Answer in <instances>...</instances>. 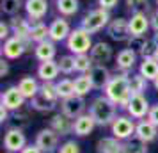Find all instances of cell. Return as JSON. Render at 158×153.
Masks as SVG:
<instances>
[{
  "instance_id": "cell-43",
  "label": "cell",
  "mask_w": 158,
  "mask_h": 153,
  "mask_svg": "<svg viewBox=\"0 0 158 153\" xmlns=\"http://www.w3.org/2000/svg\"><path fill=\"white\" fill-rule=\"evenodd\" d=\"M11 34H13V30H11V25L9 23H0V39L2 41H6V39H9L11 37Z\"/></svg>"
},
{
  "instance_id": "cell-30",
  "label": "cell",
  "mask_w": 158,
  "mask_h": 153,
  "mask_svg": "<svg viewBox=\"0 0 158 153\" xmlns=\"http://www.w3.org/2000/svg\"><path fill=\"white\" fill-rule=\"evenodd\" d=\"M55 6H57V11L60 16H75L78 13L80 2L78 0H55Z\"/></svg>"
},
{
  "instance_id": "cell-47",
  "label": "cell",
  "mask_w": 158,
  "mask_h": 153,
  "mask_svg": "<svg viewBox=\"0 0 158 153\" xmlns=\"http://www.w3.org/2000/svg\"><path fill=\"white\" fill-rule=\"evenodd\" d=\"M7 61L9 59H6V57L0 59V77H7V73H9V62Z\"/></svg>"
},
{
  "instance_id": "cell-53",
  "label": "cell",
  "mask_w": 158,
  "mask_h": 153,
  "mask_svg": "<svg viewBox=\"0 0 158 153\" xmlns=\"http://www.w3.org/2000/svg\"><path fill=\"white\" fill-rule=\"evenodd\" d=\"M156 7H158V0H156Z\"/></svg>"
},
{
  "instance_id": "cell-6",
  "label": "cell",
  "mask_w": 158,
  "mask_h": 153,
  "mask_svg": "<svg viewBox=\"0 0 158 153\" xmlns=\"http://www.w3.org/2000/svg\"><path fill=\"white\" fill-rule=\"evenodd\" d=\"M25 146H27V137H25L22 128L11 126V128L6 130V134H4V148H6V151L20 153Z\"/></svg>"
},
{
  "instance_id": "cell-52",
  "label": "cell",
  "mask_w": 158,
  "mask_h": 153,
  "mask_svg": "<svg viewBox=\"0 0 158 153\" xmlns=\"http://www.w3.org/2000/svg\"><path fill=\"white\" fill-rule=\"evenodd\" d=\"M153 57H155V59H156V61H158V48H156V50H155V53H153Z\"/></svg>"
},
{
  "instance_id": "cell-5",
  "label": "cell",
  "mask_w": 158,
  "mask_h": 153,
  "mask_svg": "<svg viewBox=\"0 0 158 153\" xmlns=\"http://www.w3.org/2000/svg\"><path fill=\"white\" fill-rule=\"evenodd\" d=\"M137 123L133 121V117L130 116H117L114 119V123L110 125V132L112 135L117 137L119 141H128L135 135Z\"/></svg>"
},
{
  "instance_id": "cell-54",
  "label": "cell",
  "mask_w": 158,
  "mask_h": 153,
  "mask_svg": "<svg viewBox=\"0 0 158 153\" xmlns=\"http://www.w3.org/2000/svg\"><path fill=\"white\" fill-rule=\"evenodd\" d=\"M7 153H9V151H7Z\"/></svg>"
},
{
  "instance_id": "cell-14",
  "label": "cell",
  "mask_w": 158,
  "mask_h": 153,
  "mask_svg": "<svg viewBox=\"0 0 158 153\" xmlns=\"http://www.w3.org/2000/svg\"><path fill=\"white\" fill-rule=\"evenodd\" d=\"M71 25L66 20V16H59L53 22L50 23V39L53 43H59V41H66L68 36L71 34Z\"/></svg>"
},
{
  "instance_id": "cell-11",
  "label": "cell",
  "mask_w": 158,
  "mask_h": 153,
  "mask_svg": "<svg viewBox=\"0 0 158 153\" xmlns=\"http://www.w3.org/2000/svg\"><path fill=\"white\" fill-rule=\"evenodd\" d=\"M25 96L22 95V91L18 89V86H11L7 87L2 96H0V103L4 105V107H7L11 112H16V110L23 109V105H25Z\"/></svg>"
},
{
  "instance_id": "cell-44",
  "label": "cell",
  "mask_w": 158,
  "mask_h": 153,
  "mask_svg": "<svg viewBox=\"0 0 158 153\" xmlns=\"http://www.w3.org/2000/svg\"><path fill=\"white\" fill-rule=\"evenodd\" d=\"M148 119H149L151 123H155V125L158 126V103H155V105H151L149 114H148Z\"/></svg>"
},
{
  "instance_id": "cell-3",
  "label": "cell",
  "mask_w": 158,
  "mask_h": 153,
  "mask_svg": "<svg viewBox=\"0 0 158 153\" xmlns=\"http://www.w3.org/2000/svg\"><path fill=\"white\" fill-rule=\"evenodd\" d=\"M93 34L89 30L77 27L71 30V34L66 39V48L71 52L73 55H80V53H89L93 50Z\"/></svg>"
},
{
  "instance_id": "cell-35",
  "label": "cell",
  "mask_w": 158,
  "mask_h": 153,
  "mask_svg": "<svg viewBox=\"0 0 158 153\" xmlns=\"http://www.w3.org/2000/svg\"><path fill=\"white\" fill-rule=\"evenodd\" d=\"M124 146H126V153H148V142L140 141L135 135L128 141H124Z\"/></svg>"
},
{
  "instance_id": "cell-4",
  "label": "cell",
  "mask_w": 158,
  "mask_h": 153,
  "mask_svg": "<svg viewBox=\"0 0 158 153\" xmlns=\"http://www.w3.org/2000/svg\"><path fill=\"white\" fill-rule=\"evenodd\" d=\"M110 22H112V18H110V11H108V9H103V7H98V9L89 11V13L82 18L80 27L85 29V30H89L91 34H96V32H100V30L107 29Z\"/></svg>"
},
{
  "instance_id": "cell-15",
  "label": "cell",
  "mask_w": 158,
  "mask_h": 153,
  "mask_svg": "<svg viewBox=\"0 0 158 153\" xmlns=\"http://www.w3.org/2000/svg\"><path fill=\"white\" fill-rule=\"evenodd\" d=\"M130 22V32L131 36H146V32L151 27V18L146 15V11H139V13H131Z\"/></svg>"
},
{
  "instance_id": "cell-23",
  "label": "cell",
  "mask_w": 158,
  "mask_h": 153,
  "mask_svg": "<svg viewBox=\"0 0 158 153\" xmlns=\"http://www.w3.org/2000/svg\"><path fill=\"white\" fill-rule=\"evenodd\" d=\"M59 62L53 59V61H44V62H39L37 66V77L41 79V82H53L59 77Z\"/></svg>"
},
{
  "instance_id": "cell-25",
  "label": "cell",
  "mask_w": 158,
  "mask_h": 153,
  "mask_svg": "<svg viewBox=\"0 0 158 153\" xmlns=\"http://www.w3.org/2000/svg\"><path fill=\"white\" fill-rule=\"evenodd\" d=\"M93 57L94 64H105L112 59V46L105 41H98L93 45V50L89 52Z\"/></svg>"
},
{
  "instance_id": "cell-10",
  "label": "cell",
  "mask_w": 158,
  "mask_h": 153,
  "mask_svg": "<svg viewBox=\"0 0 158 153\" xmlns=\"http://www.w3.org/2000/svg\"><path fill=\"white\" fill-rule=\"evenodd\" d=\"M59 141H60V135L53 128L48 126V128H43V130L37 132L34 144H37L44 153H52L59 148Z\"/></svg>"
},
{
  "instance_id": "cell-49",
  "label": "cell",
  "mask_w": 158,
  "mask_h": 153,
  "mask_svg": "<svg viewBox=\"0 0 158 153\" xmlns=\"http://www.w3.org/2000/svg\"><path fill=\"white\" fill-rule=\"evenodd\" d=\"M149 18H151V29L155 30V32H158V9L149 16Z\"/></svg>"
},
{
  "instance_id": "cell-37",
  "label": "cell",
  "mask_w": 158,
  "mask_h": 153,
  "mask_svg": "<svg viewBox=\"0 0 158 153\" xmlns=\"http://www.w3.org/2000/svg\"><path fill=\"white\" fill-rule=\"evenodd\" d=\"M39 95H43L44 98H48L52 102H59V93L55 87V82H41V89H39Z\"/></svg>"
},
{
  "instance_id": "cell-17",
  "label": "cell",
  "mask_w": 158,
  "mask_h": 153,
  "mask_svg": "<svg viewBox=\"0 0 158 153\" xmlns=\"http://www.w3.org/2000/svg\"><path fill=\"white\" fill-rule=\"evenodd\" d=\"M96 153H126V146L124 141L108 135V137H101L96 142Z\"/></svg>"
},
{
  "instance_id": "cell-1",
  "label": "cell",
  "mask_w": 158,
  "mask_h": 153,
  "mask_svg": "<svg viewBox=\"0 0 158 153\" xmlns=\"http://www.w3.org/2000/svg\"><path fill=\"white\" fill-rule=\"evenodd\" d=\"M103 95L107 98H110L119 109L126 110L130 98H131V91H130V84H128V73L112 75V79L107 84V87L103 89Z\"/></svg>"
},
{
  "instance_id": "cell-26",
  "label": "cell",
  "mask_w": 158,
  "mask_h": 153,
  "mask_svg": "<svg viewBox=\"0 0 158 153\" xmlns=\"http://www.w3.org/2000/svg\"><path fill=\"white\" fill-rule=\"evenodd\" d=\"M55 53H57V48H55V43L52 39H46V41H41L34 46V55L39 62H44V61H53L55 59Z\"/></svg>"
},
{
  "instance_id": "cell-28",
  "label": "cell",
  "mask_w": 158,
  "mask_h": 153,
  "mask_svg": "<svg viewBox=\"0 0 158 153\" xmlns=\"http://www.w3.org/2000/svg\"><path fill=\"white\" fill-rule=\"evenodd\" d=\"M139 73L146 77L148 80H155L158 77V61L153 55L151 57H142V62L139 64Z\"/></svg>"
},
{
  "instance_id": "cell-40",
  "label": "cell",
  "mask_w": 158,
  "mask_h": 153,
  "mask_svg": "<svg viewBox=\"0 0 158 153\" xmlns=\"http://www.w3.org/2000/svg\"><path fill=\"white\" fill-rule=\"evenodd\" d=\"M13 119H15V126L16 128H27V126H29V114H27V112H23L22 109L20 110H16V112H13Z\"/></svg>"
},
{
  "instance_id": "cell-27",
  "label": "cell",
  "mask_w": 158,
  "mask_h": 153,
  "mask_svg": "<svg viewBox=\"0 0 158 153\" xmlns=\"http://www.w3.org/2000/svg\"><path fill=\"white\" fill-rule=\"evenodd\" d=\"M18 89L22 91V95L25 96L27 100H32L36 95H39L41 84H39L34 77H22L20 82H18Z\"/></svg>"
},
{
  "instance_id": "cell-7",
  "label": "cell",
  "mask_w": 158,
  "mask_h": 153,
  "mask_svg": "<svg viewBox=\"0 0 158 153\" xmlns=\"http://www.w3.org/2000/svg\"><path fill=\"white\" fill-rule=\"evenodd\" d=\"M60 112L66 114L68 117H71L73 121L77 119L78 116H82L84 112H85V107L87 103L84 100V96H78V95H73L69 98H64V100H60Z\"/></svg>"
},
{
  "instance_id": "cell-29",
  "label": "cell",
  "mask_w": 158,
  "mask_h": 153,
  "mask_svg": "<svg viewBox=\"0 0 158 153\" xmlns=\"http://www.w3.org/2000/svg\"><path fill=\"white\" fill-rule=\"evenodd\" d=\"M59 102H52L48 98H44L43 95H36L30 100V109L37 110V112H52L57 109Z\"/></svg>"
},
{
  "instance_id": "cell-9",
  "label": "cell",
  "mask_w": 158,
  "mask_h": 153,
  "mask_svg": "<svg viewBox=\"0 0 158 153\" xmlns=\"http://www.w3.org/2000/svg\"><path fill=\"white\" fill-rule=\"evenodd\" d=\"M107 34L112 41H128L131 37V32H130V22L126 18H114L112 22L108 23L107 27Z\"/></svg>"
},
{
  "instance_id": "cell-48",
  "label": "cell",
  "mask_w": 158,
  "mask_h": 153,
  "mask_svg": "<svg viewBox=\"0 0 158 153\" xmlns=\"http://www.w3.org/2000/svg\"><path fill=\"white\" fill-rule=\"evenodd\" d=\"M20 153H44V151H43V150H41L37 144H27Z\"/></svg>"
},
{
  "instance_id": "cell-39",
  "label": "cell",
  "mask_w": 158,
  "mask_h": 153,
  "mask_svg": "<svg viewBox=\"0 0 158 153\" xmlns=\"http://www.w3.org/2000/svg\"><path fill=\"white\" fill-rule=\"evenodd\" d=\"M148 37L146 36H131L128 39V48H131L133 52H137V53H140V52L144 50V46L148 45Z\"/></svg>"
},
{
  "instance_id": "cell-36",
  "label": "cell",
  "mask_w": 158,
  "mask_h": 153,
  "mask_svg": "<svg viewBox=\"0 0 158 153\" xmlns=\"http://www.w3.org/2000/svg\"><path fill=\"white\" fill-rule=\"evenodd\" d=\"M59 62V70L62 75H71L77 71V66H75V55H60Z\"/></svg>"
},
{
  "instance_id": "cell-34",
  "label": "cell",
  "mask_w": 158,
  "mask_h": 153,
  "mask_svg": "<svg viewBox=\"0 0 158 153\" xmlns=\"http://www.w3.org/2000/svg\"><path fill=\"white\" fill-rule=\"evenodd\" d=\"M55 87H57V93H59L60 100L75 95V80H71V79H62V80L55 82Z\"/></svg>"
},
{
  "instance_id": "cell-46",
  "label": "cell",
  "mask_w": 158,
  "mask_h": 153,
  "mask_svg": "<svg viewBox=\"0 0 158 153\" xmlns=\"http://www.w3.org/2000/svg\"><path fill=\"white\" fill-rule=\"evenodd\" d=\"M9 114H11V110H9L7 107H4V105L0 103V123H2V125L7 123L9 119H11V116H9Z\"/></svg>"
},
{
  "instance_id": "cell-21",
  "label": "cell",
  "mask_w": 158,
  "mask_h": 153,
  "mask_svg": "<svg viewBox=\"0 0 158 153\" xmlns=\"http://www.w3.org/2000/svg\"><path fill=\"white\" fill-rule=\"evenodd\" d=\"M23 7L30 20H43L48 13V0H25Z\"/></svg>"
},
{
  "instance_id": "cell-31",
  "label": "cell",
  "mask_w": 158,
  "mask_h": 153,
  "mask_svg": "<svg viewBox=\"0 0 158 153\" xmlns=\"http://www.w3.org/2000/svg\"><path fill=\"white\" fill-rule=\"evenodd\" d=\"M93 89H94V86H93V82H91V77H89L87 73L85 75H78V77L75 79V95L85 98Z\"/></svg>"
},
{
  "instance_id": "cell-16",
  "label": "cell",
  "mask_w": 158,
  "mask_h": 153,
  "mask_svg": "<svg viewBox=\"0 0 158 153\" xmlns=\"http://www.w3.org/2000/svg\"><path fill=\"white\" fill-rule=\"evenodd\" d=\"M96 126L98 125L94 121V117L91 116V112H84L82 116H78L73 121V134L78 135V137H85V135L93 134Z\"/></svg>"
},
{
  "instance_id": "cell-20",
  "label": "cell",
  "mask_w": 158,
  "mask_h": 153,
  "mask_svg": "<svg viewBox=\"0 0 158 153\" xmlns=\"http://www.w3.org/2000/svg\"><path fill=\"white\" fill-rule=\"evenodd\" d=\"M137 52H133L131 48H124L115 55V66L121 73H128L130 70H133V66L137 64Z\"/></svg>"
},
{
  "instance_id": "cell-41",
  "label": "cell",
  "mask_w": 158,
  "mask_h": 153,
  "mask_svg": "<svg viewBox=\"0 0 158 153\" xmlns=\"http://www.w3.org/2000/svg\"><path fill=\"white\" fill-rule=\"evenodd\" d=\"M124 4H126V7L131 13H139V11H146L148 9L149 0H124Z\"/></svg>"
},
{
  "instance_id": "cell-45",
  "label": "cell",
  "mask_w": 158,
  "mask_h": 153,
  "mask_svg": "<svg viewBox=\"0 0 158 153\" xmlns=\"http://www.w3.org/2000/svg\"><path fill=\"white\" fill-rule=\"evenodd\" d=\"M117 4H119V0H98V6L103 9H108V11L117 7Z\"/></svg>"
},
{
  "instance_id": "cell-51",
  "label": "cell",
  "mask_w": 158,
  "mask_h": 153,
  "mask_svg": "<svg viewBox=\"0 0 158 153\" xmlns=\"http://www.w3.org/2000/svg\"><path fill=\"white\" fill-rule=\"evenodd\" d=\"M153 86H155V89H156V91H158V77H156V79H155V80H153Z\"/></svg>"
},
{
  "instance_id": "cell-22",
  "label": "cell",
  "mask_w": 158,
  "mask_h": 153,
  "mask_svg": "<svg viewBox=\"0 0 158 153\" xmlns=\"http://www.w3.org/2000/svg\"><path fill=\"white\" fill-rule=\"evenodd\" d=\"M50 128H53L60 137L69 135V134H73V119L68 117L66 114H62V112H57L50 119Z\"/></svg>"
},
{
  "instance_id": "cell-13",
  "label": "cell",
  "mask_w": 158,
  "mask_h": 153,
  "mask_svg": "<svg viewBox=\"0 0 158 153\" xmlns=\"http://www.w3.org/2000/svg\"><path fill=\"white\" fill-rule=\"evenodd\" d=\"M25 52H29L27 45L23 43L22 39H18V37H15V36H11L9 39H6L4 45H2V57L9 59V61L20 59Z\"/></svg>"
},
{
  "instance_id": "cell-18",
  "label": "cell",
  "mask_w": 158,
  "mask_h": 153,
  "mask_svg": "<svg viewBox=\"0 0 158 153\" xmlns=\"http://www.w3.org/2000/svg\"><path fill=\"white\" fill-rule=\"evenodd\" d=\"M87 75L91 77V82H93L94 89H101V91L107 87V84L112 79V73L108 71V68L105 64H94L93 70Z\"/></svg>"
},
{
  "instance_id": "cell-12",
  "label": "cell",
  "mask_w": 158,
  "mask_h": 153,
  "mask_svg": "<svg viewBox=\"0 0 158 153\" xmlns=\"http://www.w3.org/2000/svg\"><path fill=\"white\" fill-rule=\"evenodd\" d=\"M9 25H11V30H13V36L22 39L30 50V43H32V39H30V20L22 18V16H13Z\"/></svg>"
},
{
  "instance_id": "cell-2",
  "label": "cell",
  "mask_w": 158,
  "mask_h": 153,
  "mask_svg": "<svg viewBox=\"0 0 158 153\" xmlns=\"http://www.w3.org/2000/svg\"><path fill=\"white\" fill-rule=\"evenodd\" d=\"M89 112L94 117V121L98 126H110L117 117V105H115L110 98L105 95L96 96L91 105H89Z\"/></svg>"
},
{
  "instance_id": "cell-24",
  "label": "cell",
  "mask_w": 158,
  "mask_h": 153,
  "mask_svg": "<svg viewBox=\"0 0 158 153\" xmlns=\"http://www.w3.org/2000/svg\"><path fill=\"white\" fill-rule=\"evenodd\" d=\"M30 39L36 45L50 39V25H46L43 20H30Z\"/></svg>"
},
{
  "instance_id": "cell-38",
  "label": "cell",
  "mask_w": 158,
  "mask_h": 153,
  "mask_svg": "<svg viewBox=\"0 0 158 153\" xmlns=\"http://www.w3.org/2000/svg\"><path fill=\"white\" fill-rule=\"evenodd\" d=\"M22 7V4H20V0H2V13L7 16H16L18 15V11Z\"/></svg>"
},
{
  "instance_id": "cell-32",
  "label": "cell",
  "mask_w": 158,
  "mask_h": 153,
  "mask_svg": "<svg viewBox=\"0 0 158 153\" xmlns=\"http://www.w3.org/2000/svg\"><path fill=\"white\" fill-rule=\"evenodd\" d=\"M148 79L142 77L140 73H131L128 75V84H130V91H131V95H140L146 91L148 87Z\"/></svg>"
},
{
  "instance_id": "cell-42",
  "label": "cell",
  "mask_w": 158,
  "mask_h": 153,
  "mask_svg": "<svg viewBox=\"0 0 158 153\" xmlns=\"http://www.w3.org/2000/svg\"><path fill=\"white\" fill-rule=\"evenodd\" d=\"M57 153H80V146L75 141H66L64 144H60Z\"/></svg>"
},
{
  "instance_id": "cell-50",
  "label": "cell",
  "mask_w": 158,
  "mask_h": 153,
  "mask_svg": "<svg viewBox=\"0 0 158 153\" xmlns=\"http://www.w3.org/2000/svg\"><path fill=\"white\" fill-rule=\"evenodd\" d=\"M153 43H155V46L158 48V32H155V34H153Z\"/></svg>"
},
{
  "instance_id": "cell-19",
  "label": "cell",
  "mask_w": 158,
  "mask_h": 153,
  "mask_svg": "<svg viewBox=\"0 0 158 153\" xmlns=\"http://www.w3.org/2000/svg\"><path fill=\"white\" fill-rule=\"evenodd\" d=\"M135 137H139L140 141H144V142L149 144V142H153V141L158 137V126L155 123H151L148 117H144V119H140V121L137 123Z\"/></svg>"
},
{
  "instance_id": "cell-8",
  "label": "cell",
  "mask_w": 158,
  "mask_h": 153,
  "mask_svg": "<svg viewBox=\"0 0 158 153\" xmlns=\"http://www.w3.org/2000/svg\"><path fill=\"white\" fill-rule=\"evenodd\" d=\"M149 109H151L149 100L146 98L144 93H140V95H131V98L128 102V107H126V112L133 119H144L149 114Z\"/></svg>"
},
{
  "instance_id": "cell-33",
  "label": "cell",
  "mask_w": 158,
  "mask_h": 153,
  "mask_svg": "<svg viewBox=\"0 0 158 153\" xmlns=\"http://www.w3.org/2000/svg\"><path fill=\"white\" fill-rule=\"evenodd\" d=\"M75 66H77V71L80 75H85L93 70L94 61L91 57V53H80V55H75Z\"/></svg>"
}]
</instances>
